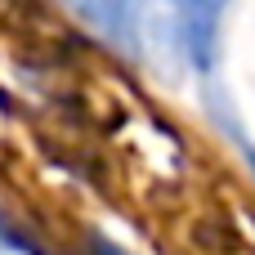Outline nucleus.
Here are the masks:
<instances>
[{
	"mask_svg": "<svg viewBox=\"0 0 255 255\" xmlns=\"http://www.w3.org/2000/svg\"><path fill=\"white\" fill-rule=\"evenodd\" d=\"M0 255H45L22 229H13V220L0 215Z\"/></svg>",
	"mask_w": 255,
	"mask_h": 255,
	"instance_id": "nucleus-3",
	"label": "nucleus"
},
{
	"mask_svg": "<svg viewBox=\"0 0 255 255\" xmlns=\"http://www.w3.org/2000/svg\"><path fill=\"white\" fill-rule=\"evenodd\" d=\"M76 9L85 13V22L108 36L112 45L130 49L139 40V0H76Z\"/></svg>",
	"mask_w": 255,
	"mask_h": 255,
	"instance_id": "nucleus-2",
	"label": "nucleus"
},
{
	"mask_svg": "<svg viewBox=\"0 0 255 255\" xmlns=\"http://www.w3.org/2000/svg\"><path fill=\"white\" fill-rule=\"evenodd\" d=\"M90 251H94V255H126L117 242H108V238H94V242H90Z\"/></svg>",
	"mask_w": 255,
	"mask_h": 255,
	"instance_id": "nucleus-4",
	"label": "nucleus"
},
{
	"mask_svg": "<svg viewBox=\"0 0 255 255\" xmlns=\"http://www.w3.org/2000/svg\"><path fill=\"white\" fill-rule=\"evenodd\" d=\"M229 0H184L179 4V36L184 54L197 72H211L220 58V22H224Z\"/></svg>",
	"mask_w": 255,
	"mask_h": 255,
	"instance_id": "nucleus-1",
	"label": "nucleus"
},
{
	"mask_svg": "<svg viewBox=\"0 0 255 255\" xmlns=\"http://www.w3.org/2000/svg\"><path fill=\"white\" fill-rule=\"evenodd\" d=\"M247 161H251V170H255V148H247Z\"/></svg>",
	"mask_w": 255,
	"mask_h": 255,
	"instance_id": "nucleus-5",
	"label": "nucleus"
}]
</instances>
